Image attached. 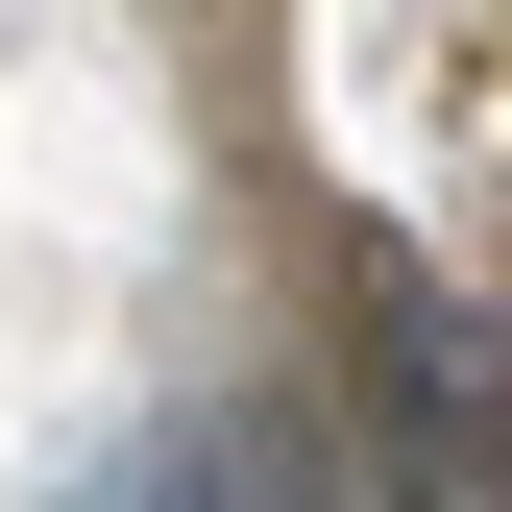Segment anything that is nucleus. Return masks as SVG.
<instances>
[{"label":"nucleus","instance_id":"f257e3e1","mask_svg":"<svg viewBox=\"0 0 512 512\" xmlns=\"http://www.w3.org/2000/svg\"><path fill=\"white\" fill-rule=\"evenodd\" d=\"M366 464L342 488H391V512H512V293L464 269H366Z\"/></svg>","mask_w":512,"mask_h":512},{"label":"nucleus","instance_id":"f03ea898","mask_svg":"<svg viewBox=\"0 0 512 512\" xmlns=\"http://www.w3.org/2000/svg\"><path fill=\"white\" fill-rule=\"evenodd\" d=\"M74 512H342V439H293V415H122Z\"/></svg>","mask_w":512,"mask_h":512}]
</instances>
